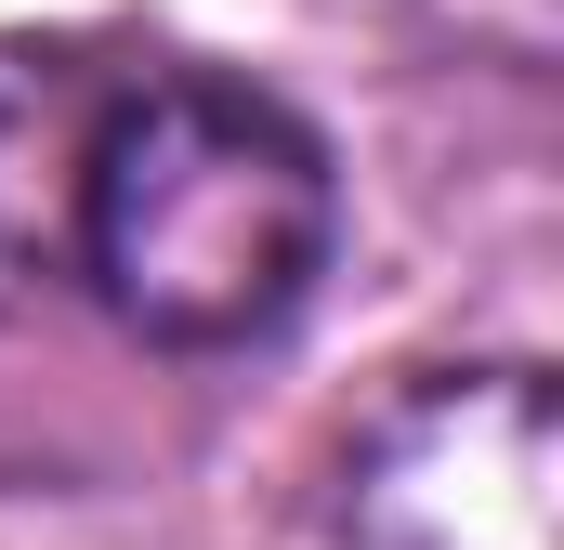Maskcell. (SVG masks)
Here are the masks:
<instances>
[{"mask_svg":"<svg viewBox=\"0 0 564 550\" xmlns=\"http://www.w3.org/2000/svg\"><path fill=\"white\" fill-rule=\"evenodd\" d=\"M106 92H119V66H93L79 40H0V315L66 288L79 157H93Z\"/></svg>","mask_w":564,"mask_h":550,"instance_id":"obj_3","label":"cell"},{"mask_svg":"<svg viewBox=\"0 0 564 550\" xmlns=\"http://www.w3.org/2000/svg\"><path fill=\"white\" fill-rule=\"evenodd\" d=\"M341 184L302 106L224 66H144L106 92L79 157V250L93 301L158 354H237L289 328L328 275Z\"/></svg>","mask_w":564,"mask_h":550,"instance_id":"obj_1","label":"cell"},{"mask_svg":"<svg viewBox=\"0 0 564 550\" xmlns=\"http://www.w3.org/2000/svg\"><path fill=\"white\" fill-rule=\"evenodd\" d=\"M552 367H421L355 432L328 550H552Z\"/></svg>","mask_w":564,"mask_h":550,"instance_id":"obj_2","label":"cell"},{"mask_svg":"<svg viewBox=\"0 0 564 550\" xmlns=\"http://www.w3.org/2000/svg\"><path fill=\"white\" fill-rule=\"evenodd\" d=\"M394 13L446 53H473V66H512V79L552 66V26H564V0H394Z\"/></svg>","mask_w":564,"mask_h":550,"instance_id":"obj_4","label":"cell"}]
</instances>
